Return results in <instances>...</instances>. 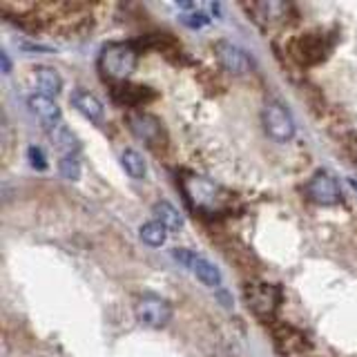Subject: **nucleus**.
<instances>
[{"label": "nucleus", "mask_w": 357, "mask_h": 357, "mask_svg": "<svg viewBox=\"0 0 357 357\" xmlns=\"http://www.w3.org/2000/svg\"><path fill=\"white\" fill-rule=\"evenodd\" d=\"M181 188L190 201V206L197 208L199 212H204V215H219V212H223L230 204V195L226 190L201 174L185 176L181 181Z\"/></svg>", "instance_id": "1"}, {"label": "nucleus", "mask_w": 357, "mask_h": 357, "mask_svg": "<svg viewBox=\"0 0 357 357\" xmlns=\"http://www.w3.org/2000/svg\"><path fill=\"white\" fill-rule=\"evenodd\" d=\"M139 52L132 43H109L100 50L98 56V70L109 81L123 83L130 74L137 70Z\"/></svg>", "instance_id": "2"}, {"label": "nucleus", "mask_w": 357, "mask_h": 357, "mask_svg": "<svg viewBox=\"0 0 357 357\" xmlns=\"http://www.w3.org/2000/svg\"><path fill=\"white\" fill-rule=\"evenodd\" d=\"M261 121L268 137L275 139L277 143H288L295 137V121L290 116V112L282 103H277V100H268L264 105Z\"/></svg>", "instance_id": "3"}, {"label": "nucleus", "mask_w": 357, "mask_h": 357, "mask_svg": "<svg viewBox=\"0 0 357 357\" xmlns=\"http://www.w3.org/2000/svg\"><path fill=\"white\" fill-rule=\"evenodd\" d=\"M245 304H248L259 317H271L282 301V290L273 284H248L243 290Z\"/></svg>", "instance_id": "4"}, {"label": "nucleus", "mask_w": 357, "mask_h": 357, "mask_svg": "<svg viewBox=\"0 0 357 357\" xmlns=\"http://www.w3.org/2000/svg\"><path fill=\"white\" fill-rule=\"evenodd\" d=\"M134 312H137V319L143 326H150V328H161L172 319V306L167 304L163 297H156V295L139 297Z\"/></svg>", "instance_id": "5"}, {"label": "nucleus", "mask_w": 357, "mask_h": 357, "mask_svg": "<svg viewBox=\"0 0 357 357\" xmlns=\"http://www.w3.org/2000/svg\"><path fill=\"white\" fill-rule=\"evenodd\" d=\"M306 197L317 206H333L342 199L340 185L335 181V176L328 172H315L310 176V181L304 188Z\"/></svg>", "instance_id": "6"}, {"label": "nucleus", "mask_w": 357, "mask_h": 357, "mask_svg": "<svg viewBox=\"0 0 357 357\" xmlns=\"http://www.w3.org/2000/svg\"><path fill=\"white\" fill-rule=\"evenodd\" d=\"M130 130L137 134L141 141H145L150 148L159 150L165 145V132L159 119H154L152 114H145V112H134L128 116Z\"/></svg>", "instance_id": "7"}, {"label": "nucleus", "mask_w": 357, "mask_h": 357, "mask_svg": "<svg viewBox=\"0 0 357 357\" xmlns=\"http://www.w3.org/2000/svg\"><path fill=\"white\" fill-rule=\"evenodd\" d=\"M331 52V43L321 33H306L293 43V56L304 65H317Z\"/></svg>", "instance_id": "8"}, {"label": "nucleus", "mask_w": 357, "mask_h": 357, "mask_svg": "<svg viewBox=\"0 0 357 357\" xmlns=\"http://www.w3.org/2000/svg\"><path fill=\"white\" fill-rule=\"evenodd\" d=\"M215 54H217L219 65L232 76H243L250 72V59L239 45H234L230 40H219L215 45Z\"/></svg>", "instance_id": "9"}, {"label": "nucleus", "mask_w": 357, "mask_h": 357, "mask_svg": "<svg viewBox=\"0 0 357 357\" xmlns=\"http://www.w3.org/2000/svg\"><path fill=\"white\" fill-rule=\"evenodd\" d=\"M174 259L176 261H181L185 268H190L201 282H204L206 286H219L221 284V273H219V268L215 264H210L206 257H201V255H195V252H190V250H183V248H176L174 252Z\"/></svg>", "instance_id": "10"}, {"label": "nucleus", "mask_w": 357, "mask_h": 357, "mask_svg": "<svg viewBox=\"0 0 357 357\" xmlns=\"http://www.w3.org/2000/svg\"><path fill=\"white\" fill-rule=\"evenodd\" d=\"M250 11L257 16V20L266 22V25H277L288 18L290 5L282 0H264V3H252Z\"/></svg>", "instance_id": "11"}, {"label": "nucleus", "mask_w": 357, "mask_h": 357, "mask_svg": "<svg viewBox=\"0 0 357 357\" xmlns=\"http://www.w3.org/2000/svg\"><path fill=\"white\" fill-rule=\"evenodd\" d=\"M72 105L92 123L103 121L105 109H103V105H100V100L94 94L85 92V89H76V92L72 94Z\"/></svg>", "instance_id": "12"}, {"label": "nucleus", "mask_w": 357, "mask_h": 357, "mask_svg": "<svg viewBox=\"0 0 357 357\" xmlns=\"http://www.w3.org/2000/svg\"><path fill=\"white\" fill-rule=\"evenodd\" d=\"M29 107L33 114H38L43 123H47L50 128L59 126L61 121V107L56 105V100L52 96H45V94H33L29 98Z\"/></svg>", "instance_id": "13"}, {"label": "nucleus", "mask_w": 357, "mask_h": 357, "mask_svg": "<svg viewBox=\"0 0 357 357\" xmlns=\"http://www.w3.org/2000/svg\"><path fill=\"white\" fill-rule=\"evenodd\" d=\"M112 96H114V100H119L121 105H141L143 100L152 98V92L148 87H141V85H116L114 89H112Z\"/></svg>", "instance_id": "14"}, {"label": "nucleus", "mask_w": 357, "mask_h": 357, "mask_svg": "<svg viewBox=\"0 0 357 357\" xmlns=\"http://www.w3.org/2000/svg\"><path fill=\"white\" fill-rule=\"evenodd\" d=\"M52 141L56 143V148L63 152V156H74L78 152V139L63 126V123L52 128Z\"/></svg>", "instance_id": "15"}, {"label": "nucleus", "mask_w": 357, "mask_h": 357, "mask_svg": "<svg viewBox=\"0 0 357 357\" xmlns=\"http://www.w3.org/2000/svg\"><path fill=\"white\" fill-rule=\"evenodd\" d=\"M36 81H38V87L43 89V94L52 98L59 94L63 87L59 72L52 70V67H36Z\"/></svg>", "instance_id": "16"}, {"label": "nucleus", "mask_w": 357, "mask_h": 357, "mask_svg": "<svg viewBox=\"0 0 357 357\" xmlns=\"http://www.w3.org/2000/svg\"><path fill=\"white\" fill-rule=\"evenodd\" d=\"M154 215H156V221H161L167 230H178L183 226V219L178 215V210L167 204V201H159V204L154 206Z\"/></svg>", "instance_id": "17"}, {"label": "nucleus", "mask_w": 357, "mask_h": 357, "mask_svg": "<svg viewBox=\"0 0 357 357\" xmlns=\"http://www.w3.org/2000/svg\"><path fill=\"white\" fill-rule=\"evenodd\" d=\"M121 163H123V167H126V172L130 176H134V178H143L145 172H148V165H145L141 152H137V150H126V152H123L121 154Z\"/></svg>", "instance_id": "18"}, {"label": "nucleus", "mask_w": 357, "mask_h": 357, "mask_svg": "<svg viewBox=\"0 0 357 357\" xmlns=\"http://www.w3.org/2000/svg\"><path fill=\"white\" fill-rule=\"evenodd\" d=\"M167 237V228L161 221H150L141 228V239L148 245H163Z\"/></svg>", "instance_id": "19"}, {"label": "nucleus", "mask_w": 357, "mask_h": 357, "mask_svg": "<svg viewBox=\"0 0 357 357\" xmlns=\"http://www.w3.org/2000/svg\"><path fill=\"white\" fill-rule=\"evenodd\" d=\"M59 170L65 178H70V181H76V178L81 176V165H78L76 156H63Z\"/></svg>", "instance_id": "20"}, {"label": "nucleus", "mask_w": 357, "mask_h": 357, "mask_svg": "<svg viewBox=\"0 0 357 357\" xmlns=\"http://www.w3.org/2000/svg\"><path fill=\"white\" fill-rule=\"evenodd\" d=\"M183 22L190 27H204L208 22V16L201 14V11H199V14H188V16H183Z\"/></svg>", "instance_id": "21"}, {"label": "nucleus", "mask_w": 357, "mask_h": 357, "mask_svg": "<svg viewBox=\"0 0 357 357\" xmlns=\"http://www.w3.org/2000/svg\"><path fill=\"white\" fill-rule=\"evenodd\" d=\"M29 161H31L33 167H40V170H43L45 165H47V163H45V154H43V150H40V148H33V145L29 148Z\"/></svg>", "instance_id": "22"}, {"label": "nucleus", "mask_w": 357, "mask_h": 357, "mask_svg": "<svg viewBox=\"0 0 357 357\" xmlns=\"http://www.w3.org/2000/svg\"><path fill=\"white\" fill-rule=\"evenodd\" d=\"M0 59H3V72L7 74L9 72V59H7V54H0Z\"/></svg>", "instance_id": "23"}, {"label": "nucleus", "mask_w": 357, "mask_h": 357, "mask_svg": "<svg viewBox=\"0 0 357 357\" xmlns=\"http://www.w3.org/2000/svg\"><path fill=\"white\" fill-rule=\"evenodd\" d=\"M355 163H357V150H355Z\"/></svg>", "instance_id": "24"}]
</instances>
